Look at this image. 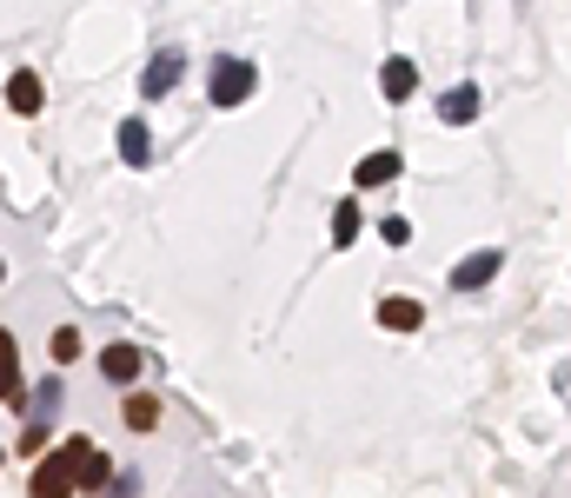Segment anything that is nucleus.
Returning a JSON list of instances; mask_svg holds the SVG:
<instances>
[{
  "mask_svg": "<svg viewBox=\"0 0 571 498\" xmlns=\"http://www.w3.org/2000/svg\"><path fill=\"white\" fill-rule=\"evenodd\" d=\"M60 459H67L73 485H107V478H114V465H107V459H100L87 439H67V446H60Z\"/></svg>",
  "mask_w": 571,
  "mask_h": 498,
  "instance_id": "obj_2",
  "label": "nucleus"
},
{
  "mask_svg": "<svg viewBox=\"0 0 571 498\" xmlns=\"http://www.w3.org/2000/svg\"><path fill=\"white\" fill-rule=\"evenodd\" d=\"M413 87H419V67L405 60V54H392V60L379 67V94H385V100H405Z\"/></svg>",
  "mask_w": 571,
  "mask_h": 498,
  "instance_id": "obj_3",
  "label": "nucleus"
},
{
  "mask_svg": "<svg viewBox=\"0 0 571 498\" xmlns=\"http://www.w3.org/2000/svg\"><path fill=\"white\" fill-rule=\"evenodd\" d=\"M206 94H213V107H239V100L253 94V67H247V60H213Z\"/></svg>",
  "mask_w": 571,
  "mask_h": 498,
  "instance_id": "obj_1",
  "label": "nucleus"
},
{
  "mask_svg": "<svg viewBox=\"0 0 571 498\" xmlns=\"http://www.w3.org/2000/svg\"><path fill=\"white\" fill-rule=\"evenodd\" d=\"M499 266H505V253H472V260H459V266H452V286H459V293H472V286L492 280Z\"/></svg>",
  "mask_w": 571,
  "mask_h": 498,
  "instance_id": "obj_5",
  "label": "nucleus"
},
{
  "mask_svg": "<svg viewBox=\"0 0 571 498\" xmlns=\"http://www.w3.org/2000/svg\"><path fill=\"white\" fill-rule=\"evenodd\" d=\"M419 319H426L419 299H379V325L385 332H419Z\"/></svg>",
  "mask_w": 571,
  "mask_h": 498,
  "instance_id": "obj_7",
  "label": "nucleus"
},
{
  "mask_svg": "<svg viewBox=\"0 0 571 498\" xmlns=\"http://www.w3.org/2000/svg\"><path fill=\"white\" fill-rule=\"evenodd\" d=\"M146 153H153L146 127H140V120H127V127H120V159H127V166H146Z\"/></svg>",
  "mask_w": 571,
  "mask_h": 498,
  "instance_id": "obj_12",
  "label": "nucleus"
},
{
  "mask_svg": "<svg viewBox=\"0 0 571 498\" xmlns=\"http://www.w3.org/2000/svg\"><path fill=\"white\" fill-rule=\"evenodd\" d=\"M53 359H60V366H73V359H80V332H73V325H60V332H53Z\"/></svg>",
  "mask_w": 571,
  "mask_h": 498,
  "instance_id": "obj_16",
  "label": "nucleus"
},
{
  "mask_svg": "<svg viewBox=\"0 0 571 498\" xmlns=\"http://www.w3.org/2000/svg\"><path fill=\"white\" fill-rule=\"evenodd\" d=\"M0 399L21 405V353H14V332L0 325Z\"/></svg>",
  "mask_w": 571,
  "mask_h": 498,
  "instance_id": "obj_6",
  "label": "nucleus"
},
{
  "mask_svg": "<svg viewBox=\"0 0 571 498\" xmlns=\"http://www.w3.org/2000/svg\"><path fill=\"white\" fill-rule=\"evenodd\" d=\"M359 233H366V220H359V206H353V200H346V206H340V213H333V246H353V239H359Z\"/></svg>",
  "mask_w": 571,
  "mask_h": 498,
  "instance_id": "obj_13",
  "label": "nucleus"
},
{
  "mask_svg": "<svg viewBox=\"0 0 571 498\" xmlns=\"http://www.w3.org/2000/svg\"><path fill=\"white\" fill-rule=\"evenodd\" d=\"M8 100H14V114H40V100H47V87H40V80H34V73H14V80H8Z\"/></svg>",
  "mask_w": 571,
  "mask_h": 498,
  "instance_id": "obj_11",
  "label": "nucleus"
},
{
  "mask_svg": "<svg viewBox=\"0 0 571 498\" xmlns=\"http://www.w3.org/2000/svg\"><path fill=\"white\" fill-rule=\"evenodd\" d=\"M34 491H40V498H67V491H73V472H67V459H60V452L34 472Z\"/></svg>",
  "mask_w": 571,
  "mask_h": 498,
  "instance_id": "obj_9",
  "label": "nucleus"
},
{
  "mask_svg": "<svg viewBox=\"0 0 571 498\" xmlns=\"http://www.w3.org/2000/svg\"><path fill=\"white\" fill-rule=\"evenodd\" d=\"M0 273H8V266H0Z\"/></svg>",
  "mask_w": 571,
  "mask_h": 498,
  "instance_id": "obj_17",
  "label": "nucleus"
},
{
  "mask_svg": "<svg viewBox=\"0 0 571 498\" xmlns=\"http://www.w3.org/2000/svg\"><path fill=\"white\" fill-rule=\"evenodd\" d=\"M100 372H107L114 386H133V379H140V353H133V346H107V353H100Z\"/></svg>",
  "mask_w": 571,
  "mask_h": 498,
  "instance_id": "obj_8",
  "label": "nucleus"
},
{
  "mask_svg": "<svg viewBox=\"0 0 571 498\" xmlns=\"http://www.w3.org/2000/svg\"><path fill=\"white\" fill-rule=\"evenodd\" d=\"M174 80H180V60H174V54H159V60H153V73H146V94H167Z\"/></svg>",
  "mask_w": 571,
  "mask_h": 498,
  "instance_id": "obj_14",
  "label": "nucleus"
},
{
  "mask_svg": "<svg viewBox=\"0 0 571 498\" xmlns=\"http://www.w3.org/2000/svg\"><path fill=\"white\" fill-rule=\"evenodd\" d=\"M153 419H159V405H153L146 392H133V399H127V426H133V432H146Z\"/></svg>",
  "mask_w": 571,
  "mask_h": 498,
  "instance_id": "obj_15",
  "label": "nucleus"
},
{
  "mask_svg": "<svg viewBox=\"0 0 571 498\" xmlns=\"http://www.w3.org/2000/svg\"><path fill=\"white\" fill-rule=\"evenodd\" d=\"M398 166H405L398 153H366V159L353 166V187H392V180H398Z\"/></svg>",
  "mask_w": 571,
  "mask_h": 498,
  "instance_id": "obj_4",
  "label": "nucleus"
},
{
  "mask_svg": "<svg viewBox=\"0 0 571 498\" xmlns=\"http://www.w3.org/2000/svg\"><path fill=\"white\" fill-rule=\"evenodd\" d=\"M472 114H478V87H452V94L439 100V120H445V127H465Z\"/></svg>",
  "mask_w": 571,
  "mask_h": 498,
  "instance_id": "obj_10",
  "label": "nucleus"
}]
</instances>
